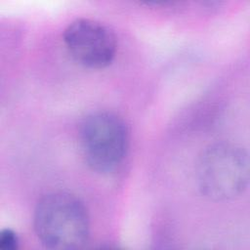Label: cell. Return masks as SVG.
<instances>
[{"label": "cell", "instance_id": "cell-5", "mask_svg": "<svg viewBox=\"0 0 250 250\" xmlns=\"http://www.w3.org/2000/svg\"><path fill=\"white\" fill-rule=\"evenodd\" d=\"M19 236L11 229H4L0 232V248L2 250H15L19 246Z\"/></svg>", "mask_w": 250, "mask_h": 250}, {"label": "cell", "instance_id": "cell-3", "mask_svg": "<svg viewBox=\"0 0 250 250\" xmlns=\"http://www.w3.org/2000/svg\"><path fill=\"white\" fill-rule=\"evenodd\" d=\"M80 146L88 166L99 173L114 171L124 160L129 144L124 120L111 111H95L81 122Z\"/></svg>", "mask_w": 250, "mask_h": 250}, {"label": "cell", "instance_id": "cell-1", "mask_svg": "<svg viewBox=\"0 0 250 250\" xmlns=\"http://www.w3.org/2000/svg\"><path fill=\"white\" fill-rule=\"evenodd\" d=\"M33 226L38 239L50 249L80 248L90 233L85 205L66 191H53L40 198L34 210Z\"/></svg>", "mask_w": 250, "mask_h": 250}, {"label": "cell", "instance_id": "cell-2", "mask_svg": "<svg viewBox=\"0 0 250 250\" xmlns=\"http://www.w3.org/2000/svg\"><path fill=\"white\" fill-rule=\"evenodd\" d=\"M195 176L198 188L205 197L215 201L233 199L248 186L247 152L232 143L214 144L199 156Z\"/></svg>", "mask_w": 250, "mask_h": 250}, {"label": "cell", "instance_id": "cell-4", "mask_svg": "<svg viewBox=\"0 0 250 250\" xmlns=\"http://www.w3.org/2000/svg\"><path fill=\"white\" fill-rule=\"evenodd\" d=\"M63 42L73 60L89 68L109 65L117 50L112 31L90 19H77L69 23L63 32Z\"/></svg>", "mask_w": 250, "mask_h": 250}]
</instances>
